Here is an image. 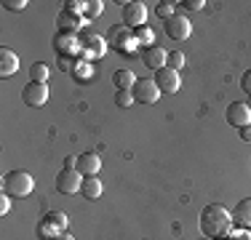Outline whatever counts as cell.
I'll use <instances>...</instances> for the list:
<instances>
[{"label":"cell","mask_w":251,"mask_h":240,"mask_svg":"<svg viewBox=\"0 0 251 240\" xmlns=\"http://www.w3.org/2000/svg\"><path fill=\"white\" fill-rule=\"evenodd\" d=\"M198 227H201V232L206 238L217 240V238L230 235V232L235 230V221H232V214L227 211L225 206H219V203H208V206L201 211Z\"/></svg>","instance_id":"obj_1"},{"label":"cell","mask_w":251,"mask_h":240,"mask_svg":"<svg viewBox=\"0 0 251 240\" xmlns=\"http://www.w3.org/2000/svg\"><path fill=\"white\" fill-rule=\"evenodd\" d=\"M35 190V179L27 171H11L3 176V192L11 197H27Z\"/></svg>","instance_id":"obj_2"},{"label":"cell","mask_w":251,"mask_h":240,"mask_svg":"<svg viewBox=\"0 0 251 240\" xmlns=\"http://www.w3.org/2000/svg\"><path fill=\"white\" fill-rule=\"evenodd\" d=\"M107 43H110V48H115V51H121V53H134L136 48H139V40H136L134 29L123 27V24H115V27L110 29Z\"/></svg>","instance_id":"obj_3"},{"label":"cell","mask_w":251,"mask_h":240,"mask_svg":"<svg viewBox=\"0 0 251 240\" xmlns=\"http://www.w3.org/2000/svg\"><path fill=\"white\" fill-rule=\"evenodd\" d=\"M64 230H67V214H62V211H49L38 224V235L43 240L59 238Z\"/></svg>","instance_id":"obj_4"},{"label":"cell","mask_w":251,"mask_h":240,"mask_svg":"<svg viewBox=\"0 0 251 240\" xmlns=\"http://www.w3.org/2000/svg\"><path fill=\"white\" fill-rule=\"evenodd\" d=\"M80 38L73 32H56L53 35V51L56 56H80Z\"/></svg>","instance_id":"obj_5"},{"label":"cell","mask_w":251,"mask_h":240,"mask_svg":"<svg viewBox=\"0 0 251 240\" xmlns=\"http://www.w3.org/2000/svg\"><path fill=\"white\" fill-rule=\"evenodd\" d=\"M80 56L83 59H99L104 56V51L110 48V43H107V38H101V35H94V32H86L80 38Z\"/></svg>","instance_id":"obj_6"},{"label":"cell","mask_w":251,"mask_h":240,"mask_svg":"<svg viewBox=\"0 0 251 240\" xmlns=\"http://www.w3.org/2000/svg\"><path fill=\"white\" fill-rule=\"evenodd\" d=\"M83 173L77 171V168H62L56 176V190L62 192V195H75V192H80L83 187Z\"/></svg>","instance_id":"obj_7"},{"label":"cell","mask_w":251,"mask_h":240,"mask_svg":"<svg viewBox=\"0 0 251 240\" xmlns=\"http://www.w3.org/2000/svg\"><path fill=\"white\" fill-rule=\"evenodd\" d=\"M166 35H169L171 40H187L190 32H193V24L184 14H174L171 19H166Z\"/></svg>","instance_id":"obj_8"},{"label":"cell","mask_w":251,"mask_h":240,"mask_svg":"<svg viewBox=\"0 0 251 240\" xmlns=\"http://www.w3.org/2000/svg\"><path fill=\"white\" fill-rule=\"evenodd\" d=\"M22 99H25L27 107H43L49 101V86L46 83H35L29 80L25 88H22Z\"/></svg>","instance_id":"obj_9"},{"label":"cell","mask_w":251,"mask_h":240,"mask_svg":"<svg viewBox=\"0 0 251 240\" xmlns=\"http://www.w3.org/2000/svg\"><path fill=\"white\" fill-rule=\"evenodd\" d=\"M131 94H134V101H139V104H155L160 99V88L155 86V80H147V77L145 80H136Z\"/></svg>","instance_id":"obj_10"},{"label":"cell","mask_w":251,"mask_h":240,"mask_svg":"<svg viewBox=\"0 0 251 240\" xmlns=\"http://www.w3.org/2000/svg\"><path fill=\"white\" fill-rule=\"evenodd\" d=\"M155 86L160 88V94H176L179 91V86H182V77H179V72L176 70H171V67H163V70H158L155 72Z\"/></svg>","instance_id":"obj_11"},{"label":"cell","mask_w":251,"mask_h":240,"mask_svg":"<svg viewBox=\"0 0 251 240\" xmlns=\"http://www.w3.org/2000/svg\"><path fill=\"white\" fill-rule=\"evenodd\" d=\"M145 19H147L145 3H136V0H131V3H123V24H126V27L139 29L142 24H145Z\"/></svg>","instance_id":"obj_12"},{"label":"cell","mask_w":251,"mask_h":240,"mask_svg":"<svg viewBox=\"0 0 251 240\" xmlns=\"http://www.w3.org/2000/svg\"><path fill=\"white\" fill-rule=\"evenodd\" d=\"M225 118H227V123H230V125H235V128L251 125V110H249V104H246V101H232V104L227 107Z\"/></svg>","instance_id":"obj_13"},{"label":"cell","mask_w":251,"mask_h":240,"mask_svg":"<svg viewBox=\"0 0 251 240\" xmlns=\"http://www.w3.org/2000/svg\"><path fill=\"white\" fill-rule=\"evenodd\" d=\"M88 24L86 16H80V14H70V11H59V16H56V27H59V32H73L77 35L83 27Z\"/></svg>","instance_id":"obj_14"},{"label":"cell","mask_w":251,"mask_h":240,"mask_svg":"<svg viewBox=\"0 0 251 240\" xmlns=\"http://www.w3.org/2000/svg\"><path fill=\"white\" fill-rule=\"evenodd\" d=\"M77 171L83 173V176H97L101 171V158L97 152H83L77 155Z\"/></svg>","instance_id":"obj_15"},{"label":"cell","mask_w":251,"mask_h":240,"mask_svg":"<svg viewBox=\"0 0 251 240\" xmlns=\"http://www.w3.org/2000/svg\"><path fill=\"white\" fill-rule=\"evenodd\" d=\"M19 70V56L8 46H0V77H11Z\"/></svg>","instance_id":"obj_16"},{"label":"cell","mask_w":251,"mask_h":240,"mask_svg":"<svg viewBox=\"0 0 251 240\" xmlns=\"http://www.w3.org/2000/svg\"><path fill=\"white\" fill-rule=\"evenodd\" d=\"M142 59H145V64H147L150 70L158 72V70H163V67H166V59H169V53H166L163 48H155V46H152V48H145Z\"/></svg>","instance_id":"obj_17"},{"label":"cell","mask_w":251,"mask_h":240,"mask_svg":"<svg viewBox=\"0 0 251 240\" xmlns=\"http://www.w3.org/2000/svg\"><path fill=\"white\" fill-rule=\"evenodd\" d=\"M232 221H235V227H246V230H251V197L241 200L235 208H232Z\"/></svg>","instance_id":"obj_18"},{"label":"cell","mask_w":251,"mask_h":240,"mask_svg":"<svg viewBox=\"0 0 251 240\" xmlns=\"http://www.w3.org/2000/svg\"><path fill=\"white\" fill-rule=\"evenodd\" d=\"M83 197H88V200H99L101 192H104V184H101L99 176H83Z\"/></svg>","instance_id":"obj_19"},{"label":"cell","mask_w":251,"mask_h":240,"mask_svg":"<svg viewBox=\"0 0 251 240\" xmlns=\"http://www.w3.org/2000/svg\"><path fill=\"white\" fill-rule=\"evenodd\" d=\"M112 86L118 88V91H131V88L136 86V77L131 70H115V75H112Z\"/></svg>","instance_id":"obj_20"},{"label":"cell","mask_w":251,"mask_h":240,"mask_svg":"<svg viewBox=\"0 0 251 240\" xmlns=\"http://www.w3.org/2000/svg\"><path fill=\"white\" fill-rule=\"evenodd\" d=\"M70 75H73L77 83H88V80H91V75H94L91 62H88V59H83V56H77V62H75V67H73Z\"/></svg>","instance_id":"obj_21"},{"label":"cell","mask_w":251,"mask_h":240,"mask_svg":"<svg viewBox=\"0 0 251 240\" xmlns=\"http://www.w3.org/2000/svg\"><path fill=\"white\" fill-rule=\"evenodd\" d=\"M49 75H51V67H49V64H43V62H35L32 67H29V77H32L35 83H46V80H49Z\"/></svg>","instance_id":"obj_22"},{"label":"cell","mask_w":251,"mask_h":240,"mask_svg":"<svg viewBox=\"0 0 251 240\" xmlns=\"http://www.w3.org/2000/svg\"><path fill=\"white\" fill-rule=\"evenodd\" d=\"M184 62H187V59H184V53L182 51H171L169 53V59H166V67H171V70H182L184 67Z\"/></svg>","instance_id":"obj_23"},{"label":"cell","mask_w":251,"mask_h":240,"mask_svg":"<svg viewBox=\"0 0 251 240\" xmlns=\"http://www.w3.org/2000/svg\"><path fill=\"white\" fill-rule=\"evenodd\" d=\"M101 11H104V3H101V0H88L86 3V19H97V16L101 14Z\"/></svg>","instance_id":"obj_24"},{"label":"cell","mask_w":251,"mask_h":240,"mask_svg":"<svg viewBox=\"0 0 251 240\" xmlns=\"http://www.w3.org/2000/svg\"><path fill=\"white\" fill-rule=\"evenodd\" d=\"M134 35H136V40H139V46H147V48H152V29H147V27H139V29H134Z\"/></svg>","instance_id":"obj_25"},{"label":"cell","mask_w":251,"mask_h":240,"mask_svg":"<svg viewBox=\"0 0 251 240\" xmlns=\"http://www.w3.org/2000/svg\"><path fill=\"white\" fill-rule=\"evenodd\" d=\"M155 14L160 16V19H171L174 16V3H169V0H163V3H158V8H155Z\"/></svg>","instance_id":"obj_26"},{"label":"cell","mask_w":251,"mask_h":240,"mask_svg":"<svg viewBox=\"0 0 251 240\" xmlns=\"http://www.w3.org/2000/svg\"><path fill=\"white\" fill-rule=\"evenodd\" d=\"M115 104L118 107H131L134 104V94L131 91H115Z\"/></svg>","instance_id":"obj_27"},{"label":"cell","mask_w":251,"mask_h":240,"mask_svg":"<svg viewBox=\"0 0 251 240\" xmlns=\"http://www.w3.org/2000/svg\"><path fill=\"white\" fill-rule=\"evenodd\" d=\"M64 11H70V14H86V3H83V0H67V3H64Z\"/></svg>","instance_id":"obj_28"},{"label":"cell","mask_w":251,"mask_h":240,"mask_svg":"<svg viewBox=\"0 0 251 240\" xmlns=\"http://www.w3.org/2000/svg\"><path fill=\"white\" fill-rule=\"evenodd\" d=\"M227 240H251V230H246V227H235V230L227 235Z\"/></svg>","instance_id":"obj_29"},{"label":"cell","mask_w":251,"mask_h":240,"mask_svg":"<svg viewBox=\"0 0 251 240\" xmlns=\"http://www.w3.org/2000/svg\"><path fill=\"white\" fill-rule=\"evenodd\" d=\"M27 0H3V8L5 11H25L27 8Z\"/></svg>","instance_id":"obj_30"},{"label":"cell","mask_w":251,"mask_h":240,"mask_svg":"<svg viewBox=\"0 0 251 240\" xmlns=\"http://www.w3.org/2000/svg\"><path fill=\"white\" fill-rule=\"evenodd\" d=\"M203 5H206V0H184V3H179V8L182 11H201Z\"/></svg>","instance_id":"obj_31"},{"label":"cell","mask_w":251,"mask_h":240,"mask_svg":"<svg viewBox=\"0 0 251 240\" xmlns=\"http://www.w3.org/2000/svg\"><path fill=\"white\" fill-rule=\"evenodd\" d=\"M241 88L251 96V70H246V72L241 75Z\"/></svg>","instance_id":"obj_32"},{"label":"cell","mask_w":251,"mask_h":240,"mask_svg":"<svg viewBox=\"0 0 251 240\" xmlns=\"http://www.w3.org/2000/svg\"><path fill=\"white\" fill-rule=\"evenodd\" d=\"M8 208H11V195H5V192H3V195H0V216L8 214Z\"/></svg>","instance_id":"obj_33"},{"label":"cell","mask_w":251,"mask_h":240,"mask_svg":"<svg viewBox=\"0 0 251 240\" xmlns=\"http://www.w3.org/2000/svg\"><path fill=\"white\" fill-rule=\"evenodd\" d=\"M64 168H77V155H67L64 158Z\"/></svg>","instance_id":"obj_34"},{"label":"cell","mask_w":251,"mask_h":240,"mask_svg":"<svg viewBox=\"0 0 251 240\" xmlns=\"http://www.w3.org/2000/svg\"><path fill=\"white\" fill-rule=\"evenodd\" d=\"M241 139L243 142H251V125H243V128H241Z\"/></svg>","instance_id":"obj_35"},{"label":"cell","mask_w":251,"mask_h":240,"mask_svg":"<svg viewBox=\"0 0 251 240\" xmlns=\"http://www.w3.org/2000/svg\"><path fill=\"white\" fill-rule=\"evenodd\" d=\"M53 240H75L73 235H67V232H62V235H59V238H53Z\"/></svg>","instance_id":"obj_36"},{"label":"cell","mask_w":251,"mask_h":240,"mask_svg":"<svg viewBox=\"0 0 251 240\" xmlns=\"http://www.w3.org/2000/svg\"><path fill=\"white\" fill-rule=\"evenodd\" d=\"M246 104H249V110H251V96H249V101H246Z\"/></svg>","instance_id":"obj_37"},{"label":"cell","mask_w":251,"mask_h":240,"mask_svg":"<svg viewBox=\"0 0 251 240\" xmlns=\"http://www.w3.org/2000/svg\"><path fill=\"white\" fill-rule=\"evenodd\" d=\"M217 240H222V238H217Z\"/></svg>","instance_id":"obj_38"}]
</instances>
